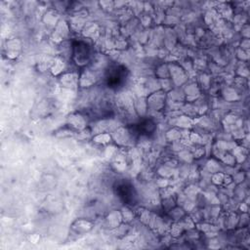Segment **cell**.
<instances>
[{
	"instance_id": "obj_3",
	"label": "cell",
	"mask_w": 250,
	"mask_h": 250,
	"mask_svg": "<svg viewBox=\"0 0 250 250\" xmlns=\"http://www.w3.org/2000/svg\"><path fill=\"white\" fill-rule=\"evenodd\" d=\"M73 47H74L73 56L77 57V60H76V62H78L77 64L80 65L81 63H87L86 61L90 56L89 46L83 42H76Z\"/></svg>"
},
{
	"instance_id": "obj_4",
	"label": "cell",
	"mask_w": 250,
	"mask_h": 250,
	"mask_svg": "<svg viewBox=\"0 0 250 250\" xmlns=\"http://www.w3.org/2000/svg\"><path fill=\"white\" fill-rule=\"evenodd\" d=\"M155 129V125L152 121L150 120H145L143 122H141L140 124H138L137 126V130L141 135H150L153 134Z\"/></svg>"
},
{
	"instance_id": "obj_1",
	"label": "cell",
	"mask_w": 250,
	"mask_h": 250,
	"mask_svg": "<svg viewBox=\"0 0 250 250\" xmlns=\"http://www.w3.org/2000/svg\"><path fill=\"white\" fill-rule=\"evenodd\" d=\"M127 77V69L124 66L116 65L112 66L107 70L106 74V82L109 88L116 89L125 82V79Z\"/></svg>"
},
{
	"instance_id": "obj_2",
	"label": "cell",
	"mask_w": 250,
	"mask_h": 250,
	"mask_svg": "<svg viewBox=\"0 0 250 250\" xmlns=\"http://www.w3.org/2000/svg\"><path fill=\"white\" fill-rule=\"evenodd\" d=\"M116 193L118 197L126 204H134L136 199V192L134 187L127 183L123 182L117 185L116 187Z\"/></svg>"
}]
</instances>
